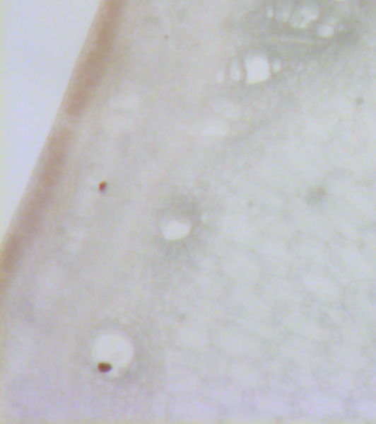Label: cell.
<instances>
[{"label":"cell","mask_w":376,"mask_h":424,"mask_svg":"<svg viewBox=\"0 0 376 424\" xmlns=\"http://www.w3.org/2000/svg\"><path fill=\"white\" fill-rule=\"evenodd\" d=\"M50 191L39 188L31 197L23 217V226L27 234H33L38 228L45 212V206L50 200Z\"/></svg>","instance_id":"obj_2"},{"label":"cell","mask_w":376,"mask_h":424,"mask_svg":"<svg viewBox=\"0 0 376 424\" xmlns=\"http://www.w3.org/2000/svg\"><path fill=\"white\" fill-rule=\"evenodd\" d=\"M72 134L63 131L53 139L49 147L48 156L40 175V187L45 190H52L58 185L66 166V156L70 149Z\"/></svg>","instance_id":"obj_1"},{"label":"cell","mask_w":376,"mask_h":424,"mask_svg":"<svg viewBox=\"0 0 376 424\" xmlns=\"http://www.w3.org/2000/svg\"><path fill=\"white\" fill-rule=\"evenodd\" d=\"M21 251V240L18 236H11L4 251L3 274L8 275L15 270Z\"/></svg>","instance_id":"obj_3"}]
</instances>
